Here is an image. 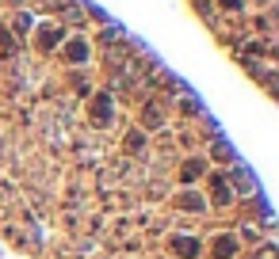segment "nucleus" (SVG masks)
I'll return each instance as SVG.
<instances>
[{
    "mask_svg": "<svg viewBox=\"0 0 279 259\" xmlns=\"http://www.w3.org/2000/svg\"><path fill=\"white\" fill-rule=\"evenodd\" d=\"M195 248H199L195 240H176V252L180 255H195Z\"/></svg>",
    "mask_w": 279,
    "mask_h": 259,
    "instance_id": "obj_3",
    "label": "nucleus"
},
{
    "mask_svg": "<svg viewBox=\"0 0 279 259\" xmlns=\"http://www.w3.org/2000/svg\"><path fill=\"white\" fill-rule=\"evenodd\" d=\"M272 0H195V8L206 15L211 23H229V19H241V38H245V50L252 58H268L272 46H268V35H272V23L260 19L257 8H268Z\"/></svg>",
    "mask_w": 279,
    "mask_h": 259,
    "instance_id": "obj_1",
    "label": "nucleus"
},
{
    "mask_svg": "<svg viewBox=\"0 0 279 259\" xmlns=\"http://www.w3.org/2000/svg\"><path fill=\"white\" fill-rule=\"evenodd\" d=\"M180 175H184V183L199 179V175H203V160H188V164H184V172H180Z\"/></svg>",
    "mask_w": 279,
    "mask_h": 259,
    "instance_id": "obj_2",
    "label": "nucleus"
}]
</instances>
